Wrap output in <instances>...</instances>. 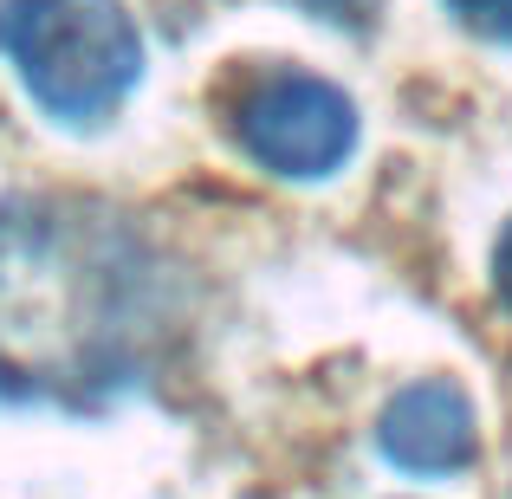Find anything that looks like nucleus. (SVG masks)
I'll return each instance as SVG.
<instances>
[{
    "instance_id": "0eeeda50",
    "label": "nucleus",
    "mask_w": 512,
    "mask_h": 499,
    "mask_svg": "<svg viewBox=\"0 0 512 499\" xmlns=\"http://www.w3.org/2000/svg\"><path fill=\"white\" fill-rule=\"evenodd\" d=\"M305 7L331 13V20H363V7H370V0H305Z\"/></svg>"
},
{
    "instance_id": "39448f33",
    "label": "nucleus",
    "mask_w": 512,
    "mask_h": 499,
    "mask_svg": "<svg viewBox=\"0 0 512 499\" xmlns=\"http://www.w3.org/2000/svg\"><path fill=\"white\" fill-rule=\"evenodd\" d=\"M454 13H461L474 33L500 39V46H512V0H448Z\"/></svg>"
},
{
    "instance_id": "7ed1b4c3",
    "label": "nucleus",
    "mask_w": 512,
    "mask_h": 499,
    "mask_svg": "<svg viewBox=\"0 0 512 499\" xmlns=\"http://www.w3.org/2000/svg\"><path fill=\"white\" fill-rule=\"evenodd\" d=\"M234 130L253 163L292 182H318V175H338L357 150V104L325 78L279 72L234 111Z\"/></svg>"
},
{
    "instance_id": "20e7f679",
    "label": "nucleus",
    "mask_w": 512,
    "mask_h": 499,
    "mask_svg": "<svg viewBox=\"0 0 512 499\" xmlns=\"http://www.w3.org/2000/svg\"><path fill=\"white\" fill-rule=\"evenodd\" d=\"M376 448L402 474H461L474 461V402L454 383H409L376 415Z\"/></svg>"
},
{
    "instance_id": "f03ea898",
    "label": "nucleus",
    "mask_w": 512,
    "mask_h": 499,
    "mask_svg": "<svg viewBox=\"0 0 512 499\" xmlns=\"http://www.w3.org/2000/svg\"><path fill=\"white\" fill-rule=\"evenodd\" d=\"M0 52L65 124H98L143 72V39L117 0H7Z\"/></svg>"
},
{
    "instance_id": "f257e3e1",
    "label": "nucleus",
    "mask_w": 512,
    "mask_h": 499,
    "mask_svg": "<svg viewBox=\"0 0 512 499\" xmlns=\"http://www.w3.org/2000/svg\"><path fill=\"white\" fill-rule=\"evenodd\" d=\"M163 331L156 260L98 201L0 208V396L98 409Z\"/></svg>"
},
{
    "instance_id": "423d86ee",
    "label": "nucleus",
    "mask_w": 512,
    "mask_h": 499,
    "mask_svg": "<svg viewBox=\"0 0 512 499\" xmlns=\"http://www.w3.org/2000/svg\"><path fill=\"white\" fill-rule=\"evenodd\" d=\"M493 286H500V299H506V312H512V227H506L500 253H493Z\"/></svg>"
}]
</instances>
